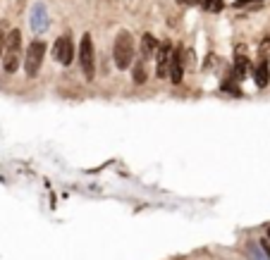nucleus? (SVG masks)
<instances>
[{"label":"nucleus","instance_id":"nucleus-1","mask_svg":"<svg viewBox=\"0 0 270 260\" xmlns=\"http://www.w3.org/2000/svg\"><path fill=\"white\" fill-rule=\"evenodd\" d=\"M112 62L117 69H129L134 62V39L129 31H120L115 36V45H112Z\"/></svg>","mask_w":270,"mask_h":260},{"label":"nucleus","instance_id":"nucleus-2","mask_svg":"<svg viewBox=\"0 0 270 260\" xmlns=\"http://www.w3.org/2000/svg\"><path fill=\"white\" fill-rule=\"evenodd\" d=\"M7 50H5V72L7 74H14L17 69H19V62H22V31H10V36H7Z\"/></svg>","mask_w":270,"mask_h":260},{"label":"nucleus","instance_id":"nucleus-3","mask_svg":"<svg viewBox=\"0 0 270 260\" xmlns=\"http://www.w3.org/2000/svg\"><path fill=\"white\" fill-rule=\"evenodd\" d=\"M79 67L86 79H94L96 77V50L89 34L81 36V43H79Z\"/></svg>","mask_w":270,"mask_h":260},{"label":"nucleus","instance_id":"nucleus-4","mask_svg":"<svg viewBox=\"0 0 270 260\" xmlns=\"http://www.w3.org/2000/svg\"><path fill=\"white\" fill-rule=\"evenodd\" d=\"M43 57H46V43L43 41H31L27 48V55H24V72L27 77H36L41 72V65H43Z\"/></svg>","mask_w":270,"mask_h":260},{"label":"nucleus","instance_id":"nucleus-5","mask_svg":"<svg viewBox=\"0 0 270 260\" xmlns=\"http://www.w3.org/2000/svg\"><path fill=\"white\" fill-rule=\"evenodd\" d=\"M53 60L55 62H60V65H72V60H74V41H72V36L65 34V36H60L53 45Z\"/></svg>","mask_w":270,"mask_h":260},{"label":"nucleus","instance_id":"nucleus-6","mask_svg":"<svg viewBox=\"0 0 270 260\" xmlns=\"http://www.w3.org/2000/svg\"><path fill=\"white\" fill-rule=\"evenodd\" d=\"M170 60H172V43L165 41L158 45L156 50V77L158 79H165L167 72H170Z\"/></svg>","mask_w":270,"mask_h":260},{"label":"nucleus","instance_id":"nucleus-7","mask_svg":"<svg viewBox=\"0 0 270 260\" xmlns=\"http://www.w3.org/2000/svg\"><path fill=\"white\" fill-rule=\"evenodd\" d=\"M29 22H31L34 34H39V36L48 31V27H51V19H48V10H46V5H43V2H34L31 14H29Z\"/></svg>","mask_w":270,"mask_h":260},{"label":"nucleus","instance_id":"nucleus-8","mask_svg":"<svg viewBox=\"0 0 270 260\" xmlns=\"http://www.w3.org/2000/svg\"><path fill=\"white\" fill-rule=\"evenodd\" d=\"M182 69H184V65H182V50H175L172 60H170V72H167V77H170L172 84L182 82Z\"/></svg>","mask_w":270,"mask_h":260},{"label":"nucleus","instance_id":"nucleus-9","mask_svg":"<svg viewBox=\"0 0 270 260\" xmlns=\"http://www.w3.org/2000/svg\"><path fill=\"white\" fill-rule=\"evenodd\" d=\"M246 72H249V60H246V55H244V48H239L237 60H234V72H232V79H234V82H242L244 77H246Z\"/></svg>","mask_w":270,"mask_h":260},{"label":"nucleus","instance_id":"nucleus-10","mask_svg":"<svg viewBox=\"0 0 270 260\" xmlns=\"http://www.w3.org/2000/svg\"><path fill=\"white\" fill-rule=\"evenodd\" d=\"M254 82H256L258 88H266L270 82V67H268V60H261L258 67L254 69Z\"/></svg>","mask_w":270,"mask_h":260},{"label":"nucleus","instance_id":"nucleus-11","mask_svg":"<svg viewBox=\"0 0 270 260\" xmlns=\"http://www.w3.org/2000/svg\"><path fill=\"white\" fill-rule=\"evenodd\" d=\"M156 50H158L156 36L153 34H144V39H141V57L151 60V57H156Z\"/></svg>","mask_w":270,"mask_h":260},{"label":"nucleus","instance_id":"nucleus-12","mask_svg":"<svg viewBox=\"0 0 270 260\" xmlns=\"http://www.w3.org/2000/svg\"><path fill=\"white\" fill-rule=\"evenodd\" d=\"M146 77H149V74H146L144 57H141V60H139V62L134 65V67H132V79H134V84H144V82H146Z\"/></svg>","mask_w":270,"mask_h":260},{"label":"nucleus","instance_id":"nucleus-13","mask_svg":"<svg viewBox=\"0 0 270 260\" xmlns=\"http://www.w3.org/2000/svg\"><path fill=\"white\" fill-rule=\"evenodd\" d=\"M222 91H227L230 96H242V91H239V86H237L234 79H227V82L222 84Z\"/></svg>","mask_w":270,"mask_h":260},{"label":"nucleus","instance_id":"nucleus-14","mask_svg":"<svg viewBox=\"0 0 270 260\" xmlns=\"http://www.w3.org/2000/svg\"><path fill=\"white\" fill-rule=\"evenodd\" d=\"M203 2H206V10H211V12H222V7H225L222 0H203Z\"/></svg>","mask_w":270,"mask_h":260},{"label":"nucleus","instance_id":"nucleus-15","mask_svg":"<svg viewBox=\"0 0 270 260\" xmlns=\"http://www.w3.org/2000/svg\"><path fill=\"white\" fill-rule=\"evenodd\" d=\"M268 50H270V39H266V41L261 43V50H258V53L263 55V60H266V57H268Z\"/></svg>","mask_w":270,"mask_h":260},{"label":"nucleus","instance_id":"nucleus-16","mask_svg":"<svg viewBox=\"0 0 270 260\" xmlns=\"http://www.w3.org/2000/svg\"><path fill=\"white\" fill-rule=\"evenodd\" d=\"M2 45H5V34H2V27H0V57H2Z\"/></svg>","mask_w":270,"mask_h":260},{"label":"nucleus","instance_id":"nucleus-17","mask_svg":"<svg viewBox=\"0 0 270 260\" xmlns=\"http://www.w3.org/2000/svg\"><path fill=\"white\" fill-rule=\"evenodd\" d=\"M268 236H270V229H268Z\"/></svg>","mask_w":270,"mask_h":260}]
</instances>
